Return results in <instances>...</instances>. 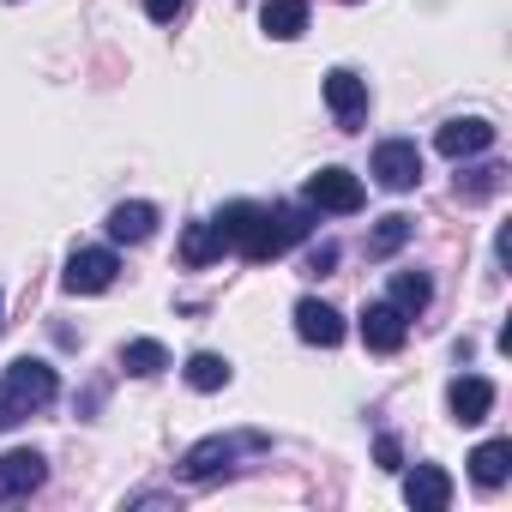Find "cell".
I'll use <instances>...</instances> for the list:
<instances>
[{
	"mask_svg": "<svg viewBox=\"0 0 512 512\" xmlns=\"http://www.w3.org/2000/svg\"><path fill=\"white\" fill-rule=\"evenodd\" d=\"M55 368L49 362H37V356H25V362H13L7 374H0V428H19L31 410H43V404H55Z\"/></svg>",
	"mask_w": 512,
	"mask_h": 512,
	"instance_id": "6da1fadb",
	"label": "cell"
},
{
	"mask_svg": "<svg viewBox=\"0 0 512 512\" xmlns=\"http://www.w3.org/2000/svg\"><path fill=\"white\" fill-rule=\"evenodd\" d=\"M308 205H260V217H253V229H247V241H241V253L247 260H278V253H290V247H302L308 241Z\"/></svg>",
	"mask_w": 512,
	"mask_h": 512,
	"instance_id": "7a4b0ae2",
	"label": "cell"
},
{
	"mask_svg": "<svg viewBox=\"0 0 512 512\" xmlns=\"http://www.w3.org/2000/svg\"><path fill=\"white\" fill-rule=\"evenodd\" d=\"M115 272H121V260H115L109 247H79L73 260H67V272H61V284L73 296H103L115 284Z\"/></svg>",
	"mask_w": 512,
	"mask_h": 512,
	"instance_id": "3957f363",
	"label": "cell"
},
{
	"mask_svg": "<svg viewBox=\"0 0 512 512\" xmlns=\"http://www.w3.org/2000/svg\"><path fill=\"white\" fill-rule=\"evenodd\" d=\"M374 181H380L386 193H410V187L422 181V151H416L410 139H386V145L374 151Z\"/></svg>",
	"mask_w": 512,
	"mask_h": 512,
	"instance_id": "277c9868",
	"label": "cell"
},
{
	"mask_svg": "<svg viewBox=\"0 0 512 512\" xmlns=\"http://www.w3.org/2000/svg\"><path fill=\"white\" fill-rule=\"evenodd\" d=\"M308 205L314 211H338V217H350V211H362V181L350 175V169H320V175H308Z\"/></svg>",
	"mask_w": 512,
	"mask_h": 512,
	"instance_id": "5b68a950",
	"label": "cell"
},
{
	"mask_svg": "<svg viewBox=\"0 0 512 512\" xmlns=\"http://www.w3.org/2000/svg\"><path fill=\"white\" fill-rule=\"evenodd\" d=\"M404 338H410V320H404L392 302H368V308H362V344H368L374 356H398Z\"/></svg>",
	"mask_w": 512,
	"mask_h": 512,
	"instance_id": "8992f818",
	"label": "cell"
},
{
	"mask_svg": "<svg viewBox=\"0 0 512 512\" xmlns=\"http://www.w3.org/2000/svg\"><path fill=\"white\" fill-rule=\"evenodd\" d=\"M241 446H260V440H223V434H211V440H199V446L181 458V476H187V482H217V476L235 464Z\"/></svg>",
	"mask_w": 512,
	"mask_h": 512,
	"instance_id": "52a82bcc",
	"label": "cell"
},
{
	"mask_svg": "<svg viewBox=\"0 0 512 512\" xmlns=\"http://www.w3.org/2000/svg\"><path fill=\"white\" fill-rule=\"evenodd\" d=\"M49 482V464H43V452H7L0 458V500H31L37 488Z\"/></svg>",
	"mask_w": 512,
	"mask_h": 512,
	"instance_id": "ba28073f",
	"label": "cell"
},
{
	"mask_svg": "<svg viewBox=\"0 0 512 512\" xmlns=\"http://www.w3.org/2000/svg\"><path fill=\"white\" fill-rule=\"evenodd\" d=\"M326 103H332L338 127H362V115H368V79L350 73V67H332L326 73Z\"/></svg>",
	"mask_w": 512,
	"mask_h": 512,
	"instance_id": "9c48e42d",
	"label": "cell"
},
{
	"mask_svg": "<svg viewBox=\"0 0 512 512\" xmlns=\"http://www.w3.org/2000/svg\"><path fill=\"white\" fill-rule=\"evenodd\" d=\"M488 145H494V127H488L482 115H458V121H446V127L434 133V151L452 157V163H458V157H476V151H488Z\"/></svg>",
	"mask_w": 512,
	"mask_h": 512,
	"instance_id": "30bf717a",
	"label": "cell"
},
{
	"mask_svg": "<svg viewBox=\"0 0 512 512\" xmlns=\"http://www.w3.org/2000/svg\"><path fill=\"white\" fill-rule=\"evenodd\" d=\"M296 338L302 344H320V350H338L344 344V314L308 296V302H296Z\"/></svg>",
	"mask_w": 512,
	"mask_h": 512,
	"instance_id": "8fae6325",
	"label": "cell"
},
{
	"mask_svg": "<svg viewBox=\"0 0 512 512\" xmlns=\"http://www.w3.org/2000/svg\"><path fill=\"white\" fill-rule=\"evenodd\" d=\"M404 500H410L416 512H446V506H452V476H446L440 464H416V470L404 476Z\"/></svg>",
	"mask_w": 512,
	"mask_h": 512,
	"instance_id": "7c38bea8",
	"label": "cell"
},
{
	"mask_svg": "<svg viewBox=\"0 0 512 512\" xmlns=\"http://www.w3.org/2000/svg\"><path fill=\"white\" fill-rule=\"evenodd\" d=\"M446 404H452V416H458V422H482V416L494 410V386H488L482 374H458V380H452V392H446Z\"/></svg>",
	"mask_w": 512,
	"mask_h": 512,
	"instance_id": "4fadbf2b",
	"label": "cell"
},
{
	"mask_svg": "<svg viewBox=\"0 0 512 512\" xmlns=\"http://www.w3.org/2000/svg\"><path fill=\"white\" fill-rule=\"evenodd\" d=\"M260 25H266V37H278V43H296V37L308 31V0H266V7H260Z\"/></svg>",
	"mask_w": 512,
	"mask_h": 512,
	"instance_id": "5bb4252c",
	"label": "cell"
},
{
	"mask_svg": "<svg viewBox=\"0 0 512 512\" xmlns=\"http://www.w3.org/2000/svg\"><path fill=\"white\" fill-rule=\"evenodd\" d=\"M512 476V446L506 440H482L476 452H470V482L476 488H500Z\"/></svg>",
	"mask_w": 512,
	"mask_h": 512,
	"instance_id": "9a60e30c",
	"label": "cell"
},
{
	"mask_svg": "<svg viewBox=\"0 0 512 512\" xmlns=\"http://www.w3.org/2000/svg\"><path fill=\"white\" fill-rule=\"evenodd\" d=\"M151 229H157V205H145V199H127V205L109 211V235L115 241H151Z\"/></svg>",
	"mask_w": 512,
	"mask_h": 512,
	"instance_id": "2e32d148",
	"label": "cell"
},
{
	"mask_svg": "<svg viewBox=\"0 0 512 512\" xmlns=\"http://www.w3.org/2000/svg\"><path fill=\"white\" fill-rule=\"evenodd\" d=\"M386 302H392L404 320H416V314L434 302V284H428L422 272H392V290H386Z\"/></svg>",
	"mask_w": 512,
	"mask_h": 512,
	"instance_id": "e0dca14e",
	"label": "cell"
},
{
	"mask_svg": "<svg viewBox=\"0 0 512 512\" xmlns=\"http://www.w3.org/2000/svg\"><path fill=\"white\" fill-rule=\"evenodd\" d=\"M121 368H127L133 380H151V374H163V368H169V350H163L157 338H133V344L121 350Z\"/></svg>",
	"mask_w": 512,
	"mask_h": 512,
	"instance_id": "ac0fdd59",
	"label": "cell"
},
{
	"mask_svg": "<svg viewBox=\"0 0 512 512\" xmlns=\"http://www.w3.org/2000/svg\"><path fill=\"white\" fill-rule=\"evenodd\" d=\"M253 217H260V205L235 199V205H223V211L211 217V229H217V241H223V247H241V241H247V229H253Z\"/></svg>",
	"mask_w": 512,
	"mask_h": 512,
	"instance_id": "d6986e66",
	"label": "cell"
},
{
	"mask_svg": "<svg viewBox=\"0 0 512 512\" xmlns=\"http://www.w3.org/2000/svg\"><path fill=\"white\" fill-rule=\"evenodd\" d=\"M181 374H187V386H193V392H223V386H229V362H223V356H211V350L187 356V368H181Z\"/></svg>",
	"mask_w": 512,
	"mask_h": 512,
	"instance_id": "ffe728a7",
	"label": "cell"
},
{
	"mask_svg": "<svg viewBox=\"0 0 512 512\" xmlns=\"http://www.w3.org/2000/svg\"><path fill=\"white\" fill-rule=\"evenodd\" d=\"M404 241H410V217H404V211H386L380 229L368 235V253H374V260H386V253H398Z\"/></svg>",
	"mask_w": 512,
	"mask_h": 512,
	"instance_id": "44dd1931",
	"label": "cell"
},
{
	"mask_svg": "<svg viewBox=\"0 0 512 512\" xmlns=\"http://www.w3.org/2000/svg\"><path fill=\"white\" fill-rule=\"evenodd\" d=\"M217 253H223V241H217L211 223H193V229L181 235V260H187V266H211Z\"/></svg>",
	"mask_w": 512,
	"mask_h": 512,
	"instance_id": "7402d4cb",
	"label": "cell"
},
{
	"mask_svg": "<svg viewBox=\"0 0 512 512\" xmlns=\"http://www.w3.org/2000/svg\"><path fill=\"white\" fill-rule=\"evenodd\" d=\"M500 187H506V169H500V163H476V169L458 175V193H464V199H494Z\"/></svg>",
	"mask_w": 512,
	"mask_h": 512,
	"instance_id": "603a6c76",
	"label": "cell"
},
{
	"mask_svg": "<svg viewBox=\"0 0 512 512\" xmlns=\"http://www.w3.org/2000/svg\"><path fill=\"white\" fill-rule=\"evenodd\" d=\"M139 7H145V19H157V25H169L181 7H187V0H139Z\"/></svg>",
	"mask_w": 512,
	"mask_h": 512,
	"instance_id": "cb8c5ba5",
	"label": "cell"
},
{
	"mask_svg": "<svg viewBox=\"0 0 512 512\" xmlns=\"http://www.w3.org/2000/svg\"><path fill=\"white\" fill-rule=\"evenodd\" d=\"M332 266H338V247H332V241H320V247H314V260H308V272H320V278H326Z\"/></svg>",
	"mask_w": 512,
	"mask_h": 512,
	"instance_id": "d4e9b609",
	"label": "cell"
},
{
	"mask_svg": "<svg viewBox=\"0 0 512 512\" xmlns=\"http://www.w3.org/2000/svg\"><path fill=\"white\" fill-rule=\"evenodd\" d=\"M374 452H380V464H386V470H398V464H404V452H398V440H392V434H386Z\"/></svg>",
	"mask_w": 512,
	"mask_h": 512,
	"instance_id": "484cf974",
	"label": "cell"
},
{
	"mask_svg": "<svg viewBox=\"0 0 512 512\" xmlns=\"http://www.w3.org/2000/svg\"><path fill=\"white\" fill-rule=\"evenodd\" d=\"M0 314H7V302H0Z\"/></svg>",
	"mask_w": 512,
	"mask_h": 512,
	"instance_id": "4316f807",
	"label": "cell"
}]
</instances>
